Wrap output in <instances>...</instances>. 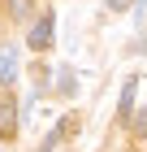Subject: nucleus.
<instances>
[{"label": "nucleus", "mask_w": 147, "mask_h": 152, "mask_svg": "<svg viewBox=\"0 0 147 152\" xmlns=\"http://www.w3.org/2000/svg\"><path fill=\"white\" fill-rule=\"evenodd\" d=\"M134 91H138V78H125V87H121V104H117V117H121V122H130V117H134Z\"/></svg>", "instance_id": "obj_3"}, {"label": "nucleus", "mask_w": 147, "mask_h": 152, "mask_svg": "<svg viewBox=\"0 0 147 152\" xmlns=\"http://www.w3.org/2000/svg\"><path fill=\"white\" fill-rule=\"evenodd\" d=\"M52 31H56V22H52V13H43V18H39V22L30 26V48H35V52H43V48L52 44Z\"/></svg>", "instance_id": "obj_1"}, {"label": "nucleus", "mask_w": 147, "mask_h": 152, "mask_svg": "<svg viewBox=\"0 0 147 152\" xmlns=\"http://www.w3.org/2000/svg\"><path fill=\"white\" fill-rule=\"evenodd\" d=\"M13 135H17V104L0 100V139H13Z\"/></svg>", "instance_id": "obj_2"}, {"label": "nucleus", "mask_w": 147, "mask_h": 152, "mask_svg": "<svg viewBox=\"0 0 147 152\" xmlns=\"http://www.w3.org/2000/svg\"><path fill=\"white\" fill-rule=\"evenodd\" d=\"M56 87H61L65 96H74V87H78V83H74V74H69V70H61V83H56Z\"/></svg>", "instance_id": "obj_5"}, {"label": "nucleus", "mask_w": 147, "mask_h": 152, "mask_svg": "<svg viewBox=\"0 0 147 152\" xmlns=\"http://www.w3.org/2000/svg\"><path fill=\"white\" fill-rule=\"evenodd\" d=\"M13 78H17V52L0 48V83H13Z\"/></svg>", "instance_id": "obj_4"}, {"label": "nucleus", "mask_w": 147, "mask_h": 152, "mask_svg": "<svg viewBox=\"0 0 147 152\" xmlns=\"http://www.w3.org/2000/svg\"><path fill=\"white\" fill-rule=\"evenodd\" d=\"M108 9H113V13H121V9H130V0H108Z\"/></svg>", "instance_id": "obj_7"}, {"label": "nucleus", "mask_w": 147, "mask_h": 152, "mask_svg": "<svg viewBox=\"0 0 147 152\" xmlns=\"http://www.w3.org/2000/svg\"><path fill=\"white\" fill-rule=\"evenodd\" d=\"M134 135H147V113H134Z\"/></svg>", "instance_id": "obj_6"}]
</instances>
